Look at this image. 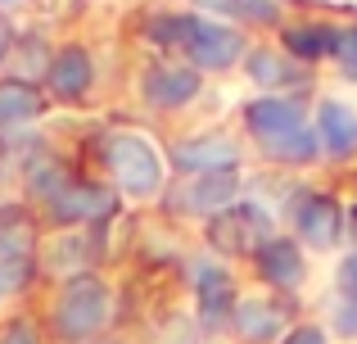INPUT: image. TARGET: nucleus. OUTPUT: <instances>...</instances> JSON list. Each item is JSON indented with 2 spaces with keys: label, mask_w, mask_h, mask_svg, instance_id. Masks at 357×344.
<instances>
[{
  "label": "nucleus",
  "mask_w": 357,
  "mask_h": 344,
  "mask_svg": "<svg viewBox=\"0 0 357 344\" xmlns=\"http://www.w3.org/2000/svg\"><path fill=\"white\" fill-rule=\"evenodd\" d=\"M244 132L267 163L312 168L321 159V141H317V127L307 118V100L298 96H253L244 105Z\"/></svg>",
  "instance_id": "1"
},
{
  "label": "nucleus",
  "mask_w": 357,
  "mask_h": 344,
  "mask_svg": "<svg viewBox=\"0 0 357 344\" xmlns=\"http://www.w3.org/2000/svg\"><path fill=\"white\" fill-rule=\"evenodd\" d=\"M118 317V294L100 272H82L59 281L50 308H45V336L50 344H96L109 336Z\"/></svg>",
  "instance_id": "2"
},
{
  "label": "nucleus",
  "mask_w": 357,
  "mask_h": 344,
  "mask_svg": "<svg viewBox=\"0 0 357 344\" xmlns=\"http://www.w3.org/2000/svg\"><path fill=\"white\" fill-rule=\"evenodd\" d=\"M100 163L118 200L149 204L167 190V154L136 127H109L100 136Z\"/></svg>",
  "instance_id": "3"
},
{
  "label": "nucleus",
  "mask_w": 357,
  "mask_h": 344,
  "mask_svg": "<svg viewBox=\"0 0 357 344\" xmlns=\"http://www.w3.org/2000/svg\"><path fill=\"white\" fill-rule=\"evenodd\" d=\"M172 54H181L195 73H227L249 54V41L236 23H222L199 9H176Z\"/></svg>",
  "instance_id": "4"
},
{
  "label": "nucleus",
  "mask_w": 357,
  "mask_h": 344,
  "mask_svg": "<svg viewBox=\"0 0 357 344\" xmlns=\"http://www.w3.org/2000/svg\"><path fill=\"white\" fill-rule=\"evenodd\" d=\"M118 204L122 200H118L114 186L91 181V177H73L41 213H45V222L59 227V231H91V227H100V222L114 218Z\"/></svg>",
  "instance_id": "5"
},
{
  "label": "nucleus",
  "mask_w": 357,
  "mask_h": 344,
  "mask_svg": "<svg viewBox=\"0 0 357 344\" xmlns=\"http://www.w3.org/2000/svg\"><path fill=\"white\" fill-rule=\"evenodd\" d=\"M204 236H208V245L218 249V254H227V258H253L271 236H276V222H271V213L262 209L258 200L244 195L236 209L218 213V218L204 227Z\"/></svg>",
  "instance_id": "6"
},
{
  "label": "nucleus",
  "mask_w": 357,
  "mask_h": 344,
  "mask_svg": "<svg viewBox=\"0 0 357 344\" xmlns=\"http://www.w3.org/2000/svg\"><path fill=\"white\" fill-rule=\"evenodd\" d=\"M199 87H204V73H195L185 59L158 54V59H149L145 68H140V100H145L149 109H158V114H176V109L195 105V100H199Z\"/></svg>",
  "instance_id": "7"
},
{
  "label": "nucleus",
  "mask_w": 357,
  "mask_h": 344,
  "mask_svg": "<svg viewBox=\"0 0 357 344\" xmlns=\"http://www.w3.org/2000/svg\"><path fill=\"white\" fill-rule=\"evenodd\" d=\"M41 87L50 96V105H82V100H91V91H96V54L82 41L54 45Z\"/></svg>",
  "instance_id": "8"
},
{
  "label": "nucleus",
  "mask_w": 357,
  "mask_h": 344,
  "mask_svg": "<svg viewBox=\"0 0 357 344\" xmlns=\"http://www.w3.org/2000/svg\"><path fill=\"white\" fill-rule=\"evenodd\" d=\"M344 204L335 200L331 190H303L294 200V213H289V222H294V240L307 249H317V254H326V249H335L344 240Z\"/></svg>",
  "instance_id": "9"
},
{
  "label": "nucleus",
  "mask_w": 357,
  "mask_h": 344,
  "mask_svg": "<svg viewBox=\"0 0 357 344\" xmlns=\"http://www.w3.org/2000/svg\"><path fill=\"white\" fill-rule=\"evenodd\" d=\"M244 159L240 141L227 132H199L190 141H176L167 154V168L181 177H213V172H236Z\"/></svg>",
  "instance_id": "10"
},
{
  "label": "nucleus",
  "mask_w": 357,
  "mask_h": 344,
  "mask_svg": "<svg viewBox=\"0 0 357 344\" xmlns=\"http://www.w3.org/2000/svg\"><path fill=\"white\" fill-rule=\"evenodd\" d=\"M244 200V177L236 172H213V177H185L181 190H167V204L176 213H190V218H204L213 222L218 213L236 209Z\"/></svg>",
  "instance_id": "11"
},
{
  "label": "nucleus",
  "mask_w": 357,
  "mask_h": 344,
  "mask_svg": "<svg viewBox=\"0 0 357 344\" xmlns=\"http://www.w3.org/2000/svg\"><path fill=\"white\" fill-rule=\"evenodd\" d=\"M190 285H195V308H199V322L208 331H222L231 322V313H236V304H240V285H236V276H231V267L199 263Z\"/></svg>",
  "instance_id": "12"
},
{
  "label": "nucleus",
  "mask_w": 357,
  "mask_h": 344,
  "mask_svg": "<svg viewBox=\"0 0 357 344\" xmlns=\"http://www.w3.org/2000/svg\"><path fill=\"white\" fill-rule=\"evenodd\" d=\"M289 327H294V322H289V308L262 299V294H240L236 313H231V322H227V331L240 344H280V336H285Z\"/></svg>",
  "instance_id": "13"
},
{
  "label": "nucleus",
  "mask_w": 357,
  "mask_h": 344,
  "mask_svg": "<svg viewBox=\"0 0 357 344\" xmlns=\"http://www.w3.org/2000/svg\"><path fill=\"white\" fill-rule=\"evenodd\" d=\"M253 267H258V276L271 285V290H280V294L303 290V281H307L303 245H298L294 236H280V231L258 249V254H253Z\"/></svg>",
  "instance_id": "14"
},
{
  "label": "nucleus",
  "mask_w": 357,
  "mask_h": 344,
  "mask_svg": "<svg viewBox=\"0 0 357 344\" xmlns=\"http://www.w3.org/2000/svg\"><path fill=\"white\" fill-rule=\"evenodd\" d=\"M244 73L262 96H289L294 87H307V68L298 59H289L280 45H249Z\"/></svg>",
  "instance_id": "15"
},
{
  "label": "nucleus",
  "mask_w": 357,
  "mask_h": 344,
  "mask_svg": "<svg viewBox=\"0 0 357 344\" xmlns=\"http://www.w3.org/2000/svg\"><path fill=\"white\" fill-rule=\"evenodd\" d=\"M45 114H50L45 87L23 82V77H0V136H23Z\"/></svg>",
  "instance_id": "16"
},
{
  "label": "nucleus",
  "mask_w": 357,
  "mask_h": 344,
  "mask_svg": "<svg viewBox=\"0 0 357 344\" xmlns=\"http://www.w3.org/2000/svg\"><path fill=\"white\" fill-rule=\"evenodd\" d=\"M312 127H317V141H321V154L335 163L353 159L357 154V109L349 100H335L326 96L312 114Z\"/></svg>",
  "instance_id": "17"
},
{
  "label": "nucleus",
  "mask_w": 357,
  "mask_h": 344,
  "mask_svg": "<svg viewBox=\"0 0 357 344\" xmlns=\"http://www.w3.org/2000/svg\"><path fill=\"white\" fill-rule=\"evenodd\" d=\"M96 231L100 227H91V231H59V236H50V240H45V254H41L45 272L63 276V281H68V276H82V272H96V254H100Z\"/></svg>",
  "instance_id": "18"
},
{
  "label": "nucleus",
  "mask_w": 357,
  "mask_h": 344,
  "mask_svg": "<svg viewBox=\"0 0 357 344\" xmlns=\"http://www.w3.org/2000/svg\"><path fill=\"white\" fill-rule=\"evenodd\" d=\"M41 245V222L27 200H0V263L36 258Z\"/></svg>",
  "instance_id": "19"
},
{
  "label": "nucleus",
  "mask_w": 357,
  "mask_h": 344,
  "mask_svg": "<svg viewBox=\"0 0 357 344\" xmlns=\"http://www.w3.org/2000/svg\"><path fill=\"white\" fill-rule=\"evenodd\" d=\"M68 181H73V168H68L63 159H54V154H45V150H36L32 159H27L23 177H18V186H23V200L41 204V209H45V204H50Z\"/></svg>",
  "instance_id": "20"
},
{
  "label": "nucleus",
  "mask_w": 357,
  "mask_h": 344,
  "mask_svg": "<svg viewBox=\"0 0 357 344\" xmlns=\"http://www.w3.org/2000/svg\"><path fill=\"white\" fill-rule=\"evenodd\" d=\"M335 32H340V27H331V23L285 27V32H280V50L307 68V63H321V59H331V54H335Z\"/></svg>",
  "instance_id": "21"
},
{
  "label": "nucleus",
  "mask_w": 357,
  "mask_h": 344,
  "mask_svg": "<svg viewBox=\"0 0 357 344\" xmlns=\"http://www.w3.org/2000/svg\"><path fill=\"white\" fill-rule=\"evenodd\" d=\"M50 41L41 32H18L14 41V54H9V77H23V82H36L41 87L45 68H50Z\"/></svg>",
  "instance_id": "22"
},
{
  "label": "nucleus",
  "mask_w": 357,
  "mask_h": 344,
  "mask_svg": "<svg viewBox=\"0 0 357 344\" xmlns=\"http://www.w3.org/2000/svg\"><path fill=\"white\" fill-rule=\"evenodd\" d=\"M36 281V258H14V263H0V313Z\"/></svg>",
  "instance_id": "23"
},
{
  "label": "nucleus",
  "mask_w": 357,
  "mask_h": 344,
  "mask_svg": "<svg viewBox=\"0 0 357 344\" xmlns=\"http://www.w3.org/2000/svg\"><path fill=\"white\" fill-rule=\"evenodd\" d=\"M0 344H50V336H45V322L14 313L9 322H0Z\"/></svg>",
  "instance_id": "24"
},
{
  "label": "nucleus",
  "mask_w": 357,
  "mask_h": 344,
  "mask_svg": "<svg viewBox=\"0 0 357 344\" xmlns=\"http://www.w3.org/2000/svg\"><path fill=\"white\" fill-rule=\"evenodd\" d=\"M231 18H244V23H258V27H276L280 23V0H231Z\"/></svg>",
  "instance_id": "25"
},
{
  "label": "nucleus",
  "mask_w": 357,
  "mask_h": 344,
  "mask_svg": "<svg viewBox=\"0 0 357 344\" xmlns=\"http://www.w3.org/2000/svg\"><path fill=\"white\" fill-rule=\"evenodd\" d=\"M331 59L340 63L344 77L357 82V27H340V32H335V54Z\"/></svg>",
  "instance_id": "26"
},
{
  "label": "nucleus",
  "mask_w": 357,
  "mask_h": 344,
  "mask_svg": "<svg viewBox=\"0 0 357 344\" xmlns=\"http://www.w3.org/2000/svg\"><path fill=\"white\" fill-rule=\"evenodd\" d=\"M280 344H331V331L317 327V322H294V327L280 336Z\"/></svg>",
  "instance_id": "27"
},
{
  "label": "nucleus",
  "mask_w": 357,
  "mask_h": 344,
  "mask_svg": "<svg viewBox=\"0 0 357 344\" xmlns=\"http://www.w3.org/2000/svg\"><path fill=\"white\" fill-rule=\"evenodd\" d=\"M335 285H340V299H357V249L340 258V272H335Z\"/></svg>",
  "instance_id": "28"
},
{
  "label": "nucleus",
  "mask_w": 357,
  "mask_h": 344,
  "mask_svg": "<svg viewBox=\"0 0 357 344\" xmlns=\"http://www.w3.org/2000/svg\"><path fill=\"white\" fill-rule=\"evenodd\" d=\"M14 41H18V23H14V14H0V68H5L9 54H14Z\"/></svg>",
  "instance_id": "29"
},
{
  "label": "nucleus",
  "mask_w": 357,
  "mask_h": 344,
  "mask_svg": "<svg viewBox=\"0 0 357 344\" xmlns=\"http://www.w3.org/2000/svg\"><path fill=\"white\" fill-rule=\"evenodd\" d=\"M344 231H349V236L357 240V204H353V209H349V218H344Z\"/></svg>",
  "instance_id": "30"
},
{
  "label": "nucleus",
  "mask_w": 357,
  "mask_h": 344,
  "mask_svg": "<svg viewBox=\"0 0 357 344\" xmlns=\"http://www.w3.org/2000/svg\"><path fill=\"white\" fill-rule=\"evenodd\" d=\"M18 5H27V0H0V14H14Z\"/></svg>",
  "instance_id": "31"
},
{
  "label": "nucleus",
  "mask_w": 357,
  "mask_h": 344,
  "mask_svg": "<svg viewBox=\"0 0 357 344\" xmlns=\"http://www.w3.org/2000/svg\"><path fill=\"white\" fill-rule=\"evenodd\" d=\"M96 344H127V340H118V336H105V340H96Z\"/></svg>",
  "instance_id": "32"
},
{
  "label": "nucleus",
  "mask_w": 357,
  "mask_h": 344,
  "mask_svg": "<svg viewBox=\"0 0 357 344\" xmlns=\"http://www.w3.org/2000/svg\"><path fill=\"white\" fill-rule=\"evenodd\" d=\"M208 344H213V340H208Z\"/></svg>",
  "instance_id": "33"
}]
</instances>
